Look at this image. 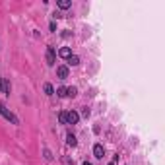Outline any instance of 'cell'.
<instances>
[{"instance_id": "cell-1", "label": "cell", "mask_w": 165, "mask_h": 165, "mask_svg": "<svg viewBox=\"0 0 165 165\" xmlns=\"http://www.w3.org/2000/svg\"><path fill=\"white\" fill-rule=\"evenodd\" d=\"M0 115H2L6 120H10L12 124H20V119H18V117H16L10 109H6V105H4V103H0Z\"/></svg>"}, {"instance_id": "cell-4", "label": "cell", "mask_w": 165, "mask_h": 165, "mask_svg": "<svg viewBox=\"0 0 165 165\" xmlns=\"http://www.w3.org/2000/svg\"><path fill=\"white\" fill-rule=\"evenodd\" d=\"M68 72H70V70H68V66H66V64L56 66V76L60 78V80H66V78H68Z\"/></svg>"}, {"instance_id": "cell-8", "label": "cell", "mask_w": 165, "mask_h": 165, "mask_svg": "<svg viewBox=\"0 0 165 165\" xmlns=\"http://www.w3.org/2000/svg\"><path fill=\"white\" fill-rule=\"evenodd\" d=\"M58 8H60V10H68V8H70L72 6V2H70V0H58Z\"/></svg>"}, {"instance_id": "cell-18", "label": "cell", "mask_w": 165, "mask_h": 165, "mask_svg": "<svg viewBox=\"0 0 165 165\" xmlns=\"http://www.w3.org/2000/svg\"><path fill=\"white\" fill-rule=\"evenodd\" d=\"M0 91H4V78H0Z\"/></svg>"}, {"instance_id": "cell-16", "label": "cell", "mask_w": 165, "mask_h": 165, "mask_svg": "<svg viewBox=\"0 0 165 165\" xmlns=\"http://www.w3.org/2000/svg\"><path fill=\"white\" fill-rule=\"evenodd\" d=\"M82 117H86V119H88V117H89V109H84L82 111Z\"/></svg>"}, {"instance_id": "cell-17", "label": "cell", "mask_w": 165, "mask_h": 165, "mask_svg": "<svg viewBox=\"0 0 165 165\" xmlns=\"http://www.w3.org/2000/svg\"><path fill=\"white\" fill-rule=\"evenodd\" d=\"M49 27H51V31H56V23H55V22H51Z\"/></svg>"}, {"instance_id": "cell-7", "label": "cell", "mask_w": 165, "mask_h": 165, "mask_svg": "<svg viewBox=\"0 0 165 165\" xmlns=\"http://www.w3.org/2000/svg\"><path fill=\"white\" fill-rule=\"evenodd\" d=\"M66 144H68V146H76V144H78V140H76V136H74L72 134V132H68V136H66Z\"/></svg>"}, {"instance_id": "cell-14", "label": "cell", "mask_w": 165, "mask_h": 165, "mask_svg": "<svg viewBox=\"0 0 165 165\" xmlns=\"http://www.w3.org/2000/svg\"><path fill=\"white\" fill-rule=\"evenodd\" d=\"M43 153H45V159H49V161L52 159V153H51V150H49V148H43Z\"/></svg>"}, {"instance_id": "cell-2", "label": "cell", "mask_w": 165, "mask_h": 165, "mask_svg": "<svg viewBox=\"0 0 165 165\" xmlns=\"http://www.w3.org/2000/svg\"><path fill=\"white\" fill-rule=\"evenodd\" d=\"M45 58H47V64H49V66H55V62H56V51H55V47H47Z\"/></svg>"}, {"instance_id": "cell-3", "label": "cell", "mask_w": 165, "mask_h": 165, "mask_svg": "<svg viewBox=\"0 0 165 165\" xmlns=\"http://www.w3.org/2000/svg\"><path fill=\"white\" fill-rule=\"evenodd\" d=\"M78 120H80V115L76 111H68L66 113V124H76Z\"/></svg>"}, {"instance_id": "cell-13", "label": "cell", "mask_w": 165, "mask_h": 165, "mask_svg": "<svg viewBox=\"0 0 165 165\" xmlns=\"http://www.w3.org/2000/svg\"><path fill=\"white\" fill-rule=\"evenodd\" d=\"M10 89H12L10 82H8V80H4V93H6V95H10Z\"/></svg>"}, {"instance_id": "cell-6", "label": "cell", "mask_w": 165, "mask_h": 165, "mask_svg": "<svg viewBox=\"0 0 165 165\" xmlns=\"http://www.w3.org/2000/svg\"><path fill=\"white\" fill-rule=\"evenodd\" d=\"M58 56H60V58H66V60H68V58L72 56V51L68 49V47H62V49L58 51Z\"/></svg>"}, {"instance_id": "cell-19", "label": "cell", "mask_w": 165, "mask_h": 165, "mask_svg": "<svg viewBox=\"0 0 165 165\" xmlns=\"http://www.w3.org/2000/svg\"><path fill=\"white\" fill-rule=\"evenodd\" d=\"M84 165H93V163H89V161H84Z\"/></svg>"}, {"instance_id": "cell-15", "label": "cell", "mask_w": 165, "mask_h": 165, "mask_svg": "<svg viewBox=\"0 0 165 165\" xmlns=\"http://www.w3.org/2000/svg\"><path fill=\"white\" fill-rule=\"evenodd\" d=\"M58 120H60L62 124H66V113H60V115H58Z\"/></svg>"}, {"instance_id": "cell-5", "label": "cell", "mask_w": 165, "mask_h": 165, "mask_svg": "<svg viewBox=\"0 0 165 165\" xmlns=\"http://www.w3.org/2000/svg\"><path fill=\"white\" fill-rule=\"evenodd\" d=\"M93 156L97 157V159H103L105 150H103V146H101V144H95V146H93Z\"/></svg>"}, {"instance_id": "cell-12", "label": "cell", "mask_w": 165, "mask_h": 165, "mask_svg": "<svg viewBox=\"0 0 165 165\" xmlns=\"http://www.w3.org/2000/svg\"><path fill=\"white\" fill-rule=\"evenodd\" d=\"M56 95H58V97H66V88H64V86H60V88L56 89Z\"/></svg>"}, {"instance_id": "cell-9", "label": "cell", "mask_w": 165, "mask_h": 165, "mask_svg": "<svg viewBox=\"0 0 165 165\" xmlns=\"http://www.w3.org/2000/svg\"><path fill=\"white\" fill-rule=\"evenodd\" d=\"M68 64H70V66H78V64H80V56L72 55L70 58H68Z\"/></svg>"}, {"instance_id": "cell-20", "label": "cell", "mask_w": 165, "mask_h": 165, "mask_svg": "<svg viewBox=\"0 0 165 165\" xmlns=\"http://www.w3.org/2000/svg\"><path fill=\"white\" fill-rule=\"evenodd\" d=\"M109 165H115V163H109Z\"/></svg>"}, {"instance_id": "cell-10", "label": "cell", "mask_w": 165, "mask_h": 165, "mask_svg": "<svg viewBox=\"0 0 165 165\" xmlns=\"http://www.w3.org/2000/svg\"><path fill=\"white\" fill-rule=\"evenodd\" d=\"M76 93H78V89L76 88H66V97H76Z\"/></svg>"}, {"instance_id": "cell-11", "label": "cell", "mask_w": 165, "mask_h": 165, "mask_svg": "<svg viewBox=\"0 0 165 165\" xmlns=\"http://www.w3.org/2000/svg\"><path fill=\"white\" fill-rule=\"evenodd\" d=\"M45 93L47 95H55V88H52L51 84H45Z\"/></svg>"}]
</instances>
